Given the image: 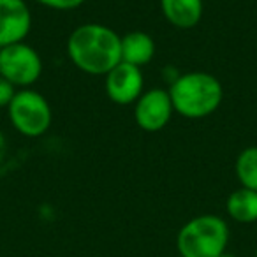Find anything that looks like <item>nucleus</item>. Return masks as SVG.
Returning a JSON list of instances; mask_svg holds the SVG:
<instances>
[{
	"instance_id": "9",
	"label": "nucleus",
	"mask_w": 257,
	"mask_h": 257,
	"mask_svg": "<svg viewBox=\"0 0 257 257\" xmlns=\"http://www.w3.org/2000/svg\"><path fill=\"white\" fill-rule=\"evenodd\" d=\"M161 9L175 29H194L203 18V0H161Z\"/></svg>"
},
{
	"instance_id": "3",
	"label": "nucleus",
	"mask_w": 257,
	"mask_h": 257,
	"mask_svg": "<svg viewBox=\"0 0 257 257\" xmlns=\"http://www.w3.org/2000/svg\"><path fill=\"white\" fill-rule=\"evenodd\" d=\"M229 225L218 215H199L182 225L176 236L180 257H222L227 250Z\"/></svg>"
},
{
	"instance_id": "16",
	"label": "nucleus",
	"mask_w": 257,
	"mask_h": 257,
	"mask_svg": "<svg viewBox=\"0 0 257 257\" xmlns=\"http://www.w3.org/2000/svg\"><path fill=\"white\" fill-rule=\"evenodd\" d=\"M255 257H257V250H255Z\"/></svg>"
},
{
	"instance_id": "15",
	"label": "nucleus",
	"mask_w": 257,
	"mask_h": 257,
	"mask_svg": "<svg viewBox=\"0 0 257 257\" xmlns=\"http://www.w3.org/2000/svg\"><path fill=\"white\" fill-rule=\"evenodd\" d=\"M6 152H8V143H6V138L0 131V164L4 162V157H6Z\"/></svg>"
},
{
	"instance_id": "13",
	"label": "nucleus",
	"mask_w": 257,
	"mask_h": 257,
	"mask_svg": "<svg viewBox=\"0 0 257 257\" xmlns=\"http://www.w3.org/2000/svg\"><path fill=\"white\" fill-rule=\"evenodd\" d=\"M34 2L51 9H58V11H71V9L79 8L85 0H34Z\"/></svg>"
},
{
	"instance_id": "1",
	"label": "nucleus",
	"mask_w": 257,
	"mask_h": 257,
	"mask_svg": "<svg viewBox=\"0 0 257 257\" xmlns=\"http://www.w3.org/2000/svg\"><path fill=\"white\" fill-rule=\"evenodd\" d=\"M67 55L81 72L106 76L121 62V37L106 25L85 23L69 36Z\"/></svg>"
},
{
	"instance_id": "6",
	"label": "nucleus",
	"mask_w": 257,
	"mask_h": 257,
	"mask_svg": "<svg viewBox=\"0 0 257 257\" xmlns=\"http://www.w3.org/2000/svg\"><path fill=\"white\" fill-rule=\"evenodd\" d=\"M134 106V120L138 127L147 133H159L169 123L173 113V102L168 90L152 88L143 92Z\"/></svg>"
},
{
	"instance_id": "8",
	"label": "nucleus",
	"mask_w": 257,
	"mask_h": 257,
	"mask_svg": "<svg viewBox=\"0 0 257 257\" xmlns=\"http://www.w3.org/2000/svg\"><path fill=\"white\" fill-rule=\"evenodd\" d=\"M32 29V15L25 0H0V48L23 43Z\"/></svg>"
},
{
	"instance_id": "12",
	"label": "nucleus",
	"mask_w": 257,
	"mask_h": 257,
	"mask_svg": "<svg viewBox=\"0 0 257 257\" xmlns=\"http://www.w3.org/2000/svg\"><path fill=\"white\" fill-rule=\"evenodd\" d=\"M234 173L239 185L257 190V147H248L239 152L234 162Z\"/></svg>"
},
{
	"instance_id": "5",
	"label": "nucleus",
	"mask_w": 257,
	"mask_h": 257,
	"mask_svg": "<svg viewBox=\"0 0 257 257\" xmlns=\"http://www.w3.org/2000/svg\"><path fill=\"white\" fill-rule=\"evenodd\" d=\"M43 74V58L27 43L0 48V76L16 88H30Z\"/></svg>"
},
{
	"instance_id": "11",
	"label": "nucleus",
	"mask_w": 257,
	"mask_h": 257,
	"mask_svg": "<svg viewBox=\"0 0 257 257\" xmlns=\"http://www.w3.org/2000/svg\"><path fill=\"white\" fill-rule=\"evenodd\" d=\"M227 215L239 224L257 222V190L239 187L225 201Z\"/></svg>"
},
{
	"instance_id": "2",
	"label": "nucleus",
	"mask_w": 257,
	"mask_h": 257,
	"mask_svg": "<svg viewBox=\"0 0 257 257\" xmlns=\"http://www.w3.org/2000/svg\"><path fill=\"white\" fill-rule=\"evenodd\" d=\"M168 92L175 113L190 120H199L213 114L224 97L222 83L213 74L203 71H192L178 76Z\"/></svg>"
},
{
	"instance_id": "4",
	"label": "nucleus",
	"mask_w": 257,
	"mask_h": 257,
	"mask_svg": "<svg viewBox=\"0 0 257 257\" xmlns=\"http://www.w3.org/2000/svg\"><path fill=\"white\" fill-rule=\"evenodd\" d=\"M8 109L13 127L27 138H39L51 127V120H53L51 106L46 97L37 90H18Z\"/></svg>"
},
{
	"instance_id": "14",
	"label": "nucleus",
	"mask_w": 257,
	"mask_h": 257,
	"mask_svg": "<svg viewBox=\"0 0 257 257\" xmlns=\"http://www.w3.org/2000/svg\"><path fill=\"white\" fill-rule=\"evenodd\" d=\"M16 92H18V88L11 81L0 76V107H8L11 104L13 97L16 95Z\"/></svg>"
},
{
	"instance_id": "10",
	"label": "nucleus",
	"mask_w": 257,
	"mask_h": 257,
	"mask_svg": "<svg viewBox=\"0 0 257 257\" xmlns=\"http://www.w3.org/2000/svg\"><path fill=\"white\" fill-rule=\"evenodd\" d=\"M155 57V41L143 30H134L121 37V62L136 67L150 64Z\"/></svg>"
},
{
	"instance_id": "7",
	"label": "nucleus",
	"mask_w": 257,
	"mask_h": 257,
	"mask_svg": "<svg viewBox=\"0 0 257 257\" xmlns=\"http://www.w3.org/2000/svg\"><path fill=\"white\" fill-rule=\"evenodd\" d=\"M145 78L143 71L136 65L120 62L114 69H111L106 74V95L109 97L111 102L127 106L134 104L141 95H143Z\"/></svg>"
}]
</instances>
